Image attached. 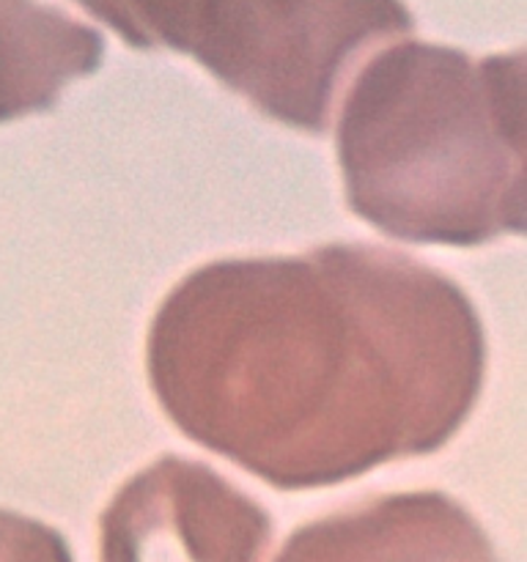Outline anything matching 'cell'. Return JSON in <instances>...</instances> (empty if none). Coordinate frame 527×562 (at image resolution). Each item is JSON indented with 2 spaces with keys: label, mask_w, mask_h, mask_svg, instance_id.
I'll return each instance as SVG.
<instances>
[{
  "label": "cell",
  "mask_w": 527,
  "mask_h": 562,
  "mask_svg": "<svg viewBox=\"0 0 527 562\" xmlns=\"http://www.w3.org/2000/svg\"><path fill=\"white\" fill-rule=\"evenodd\" d=\"M104 38L42 0H0V124L55 108L102 66Z\"/></svg>",
  "instance_id": "obj_6"
},
{
  "label": "cell",
  "mask_w": 527,
  "mask_h": 562,
  "mask_svg": "<svg viewBox=\"0 0 527 562\" xmlns=\"http://www.w3.org/2000/svg\"><path fill=\"white\" fill-rule=\"evenodd\" d=\"M412 27L404 0H192L173 53L264 119L324 135L355 71Z\"/></svg>",
  "instance_id": "obj_3"
},
{
  "label": "cell",
  "mask_w": 527,
  "mask_h": 562,
  "mask_svg": "<svg viewBox=\"0 0 527 562\" xmlns=\"http://www.w3.org/2000/svg\"><path fill=\"white\" fill-rule=\"evenodd\" d=\"M0 562H75V554L55 527L0 508Z\"/></svg>",
  "instance_id": "obj_8"
},
{
  "label": "cell",
  "mask_w": 527,
  "mask_h": 562,
  "mask_svg": "<svg viewBox=\"0 0 527 562\" xmlns=\"http://www.w3.org/2000/svg\"><path fill=\"white\" fill-rule=\"evenodd\" d=\"M135 49H170L192 0H75Z\"/></svg>",
  "instance_id": "obj_7"
},
{
  "label": "cell",
  "mask_w": 527,
  "mask_h": 562,
  "mask_svg": "<svg viewBox=\"0 0 527 562\" xmlns=\"http://www.w3.org/2000/svg\"><path fill=\"white\" fill-rule=\"evenodd\" d=\"M272 562H500L481 521L421 488L344 505L296 527Z\"/></svg>",
  "instance_id": "obj_5"
},
{
  "label": "cell",
  "mask_w": 527,
  "mask_h": 562,
  "mask_svg": "<svg viewBox=\"0 0 527 562\" xmlns=\"http://www.w3.org/2000/svg\"><path fill=\"white\" fill-rule=\"evenodd\" d=\"M355 217L399 241L481 247L525 228V55L401 38L335 108Z\"/></svg>",
  "instance_id": "obj_2"
},
{
  "label": "cell",
  "mask_w": 527,
  "mask_h": 562,
  "mask_svg": "<svg viewBox=\"0 0 527 562\" xmlns=\"http://www.w3.org/2000/svg\"><path fill=\"white\" fill-rule=\"evenodd\" d=\"M274 525L258 499L201 461L159 456L99 514V562H264Z\"/></svg>",
  "instance_id": "obj_4"
},
{
  "label": "cell",
  "mask_w": 527,
  "mask_h": 562,
  "mask_svg": "<svg viewBox=\"0 0 527 562\" xmlns=\"http://www.w3.org/2000/svg\"><path fill=\"white\" fill-rule=\"evenodd\" d=\"M143 362L181 437L278 492H316L453 442L489 346L450 274L329 241L192 269L154 311Z\"/></svg>",
  "instance_id": "obj_1"
}]
</instances>
